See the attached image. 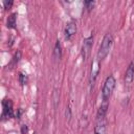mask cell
Segmentation results:
<instances>
[{"instance_id": "cell-7", "label": "cell", "mask_w": 134, "mask_h": 134, "mask_svg": "<svg viewBox=\"0 0 134 134\" xmlns=\"http://www.w3.org/2000/svg\"><path fill=\"white\" fill-rule=\"evenodd\" d=\"M134 80V63L131 62L125 73V83L130 85Z\"/></svg>"}, {"instance_id": "cell-10", "label": "cell", "mask_w": 134, "mask_h": 134, "mask_svg": "<svg viewBox=\"0 0 134 134\" xmlns=\"http://www.w3.org/2000/svg\"><path fill=\"white\" fill-rule=\"evenodd\" d=\"M16 20H17V14L13 13L8 16L7 21H6V26L7 28H15L16 26Z\"/></svg>"}, {"instance_id": "cell-6", "label": "cell", "mask_w": 134, "mask_h": 134, "mask_svg": "<svg viewBox=\"0 0 134 134\" xmlns=\"http://www.w3.org/2000/svg\"><path fill=\"white\" fill-rule=\"evenodd\" d=\"M75 31H76V23H75L73 20H71V21H69V22L66 24V26H65V30H64L65 39H66V40L71 39V37L75 34Z\"/></svg>"}, {"instance_id": "cell-13", "label": "cell", "mask_w": 134, "mask_h": 134, "mask_svg": "<svg viewBox=\"0 0 134 134\" xmlns=\"http://www.w3.org/2000/svg\"><path fill=\"white\" fill-rule=\"evenodd\" d=\"M19 82H20V84L22 86L26 85L27 84V75L25 73H23V72H20L19 73Z\"/></svg>"}, {"instance_id": "cell-8", "label": "cell", "mask_w": 134, "mask_h": 134, "mask_svg": "<svg viewBox=\"0 0 134 134\" xmlns=\"http://www.w3.org/2000/svg\"><path fill=\"white\" fill-rule=\"evenodd\" d=\"M105 131H106V119L105 118L96 119V125L94 127L93 134H105Z\"/></svg>"}, {"instance_id": "cell-16", "label": "cell", "mask_w": 134, "mask_h": 134, "mask_svg": "<svg viewBox=\"0 0 134 134\" xmlns=\"http://www.w3.org/2000/svg\"><path fill=\"white\" fill-rule=\"evenodd\" d=\"M66 117H68V119H70V117H71V111H70V108L69 107L66 110Z\"/></svg>"}, {"instance_id": "cell-12", "label": "cell", "mask_w": 134, "mask_h": 134, "mask_svg": "<svg viewBox=\"0 0 134 134\" xmlns=\"http://www.w3.org/2000/svg\"><path fill=\"white\" fill-rule=\"evenodd\" d=\"M20 59H21V51L20 50H17V52L15 53V55L13 57V60L10 61V63H9V68H13L14 66H16V64L20 61Z\"/></svg>"}, {"instance_id": "cell-2", "label": "cell", "mask_w": 134, "mask_h": 134, "mask_svg": "<svg viewBox=\"0 0 134 134\" xmlns=\"http://www.w3.org/2000/svg\"><path fill=\"white\" fill-rule=\"evenodd\" d=\"M115 84H116V81H115V77L113 75H109L105 83H104V86H103V89H102V100L103 102H108L114 88H115Z\"/></svg>"}, {"instance_id": "cell-14", "label": "cell", "mask_w": 134, "mask_h": 134, "mask_svg": "<svg viewBox=\"0 0 134 134\" xmlns=\"http://www.w3.org/2000/svg\"><path fill=\"white\" fill-rule=\"evenodd\" d=\"M84 4L86 5V8H87L88 10H91V9L94 7L95 2H94V1H85V2H84Z\"/></svg>"}, {"instance_id": "cell-3", "label": "cell", "mask_w": 134, "mask_h": 134, "mask_svg": "<svg viewBox=\"0 0 134 134\" xmlns=\"http://www.w3.org/2000/svg\"><path fill=\"white\" fill-rule=\"evenodd\" d=\"M92 44H93V36H90L84 40L82 45V57L84 60H86L89 57L90 50L92 48Z\"/></svg>"}, {"instance_id": "cell-4", "label": "cell", "mask_w": 134, "mask_h": 134, "mask_svg": "<svg viewBox=\"0 0 134 134\" xmlns=\"http://www.w3.org/2000/svg\"><path fill=\"white\" fill-rule=\"evenodd\" d=\"M2 117L3 118H10L14 116V110H13V103L9 99H5L2 102Z\"/></svg>"}, {"instance_id": "cell-5", "label": "cell", "mask_w": 134, "mask_h": 134, "mask_svg": "<svg viewBox=\"0 0 134 134\" xmlns=\"http://www.w3.org/2000/svg\"><path fill=\"white\" fill-rule=\"evenodd\" d=\"M99 67H100V64L96 58L93 60V62L91 64V71H90V85L91 86H93V84L97 77V74L99 72Z\"/></svg>"}, {"instance_id": "cell-9", "label": "cell", "mask_w": 134, "mask_h": 134, "mask_svg": "<svg viewBox=\"0 0 134 134\" xmlns=\"http://www.w3.org/2000/svg\"><path fill=\"white\" fill-rule=\"evenodd\" d=\"M108 107H109L108 102H102V104H100V106H99V108H98L97 114H96V119L105 118L106 113H107V110H108Z\"/></svg>"}, {"instance_id": "cell-1", "label": "cell", "mask_w": 134, "mask_h": 134, "mask_svg": "<svg viewBox=\"0 0 134 134\" xmlns=\"http://www.w3.org/2000/svg\"><path fill=\"white\" fill-rule=\"evenodd\" d=\"M112 44H113V37L111 34H106L102 40V43L99 45V48H98V51H97V60L98 61H102L104 60L108 53L110 52V49L112 47Z\"/></svg>"}, {"instance_id": "cell-17", "label": "cell", "mask_w": 134, "mask_h": 134, "mask_svg": "<svg viewBox=\"0 0 134 134\" xmlns=\"http://www.w3.org/2000/svg\"><path fill=\"white\" fill-rule=\"evenodd\" d=\"M24 132H27V127L25 125L22 127V133H24Z\"/></svg>"}, {"instance_id": "cell-11", "label": "cell", "mask_w": 134, "mask_h": 134, "mask_svg": "<svg viewBox=\"0 0 134 134\" xmlns=\"http://www.w3.org/2000/svg\"><path fill=\"white\" fill-rule=\"evenodd\" d=\"M53 54H54V58H55L57 60H60L61 57H62V47H61V43H60L59 40L55 42L54 50H53Z\"/></svg>"}, {"instance_id": "cell-15", "label": "cell", "mask_w": 134, "mask_h": 134, "mask_svg": "<svg viewBox=\"0 0 134 134\" xmlns=\"http://www.w3.org/2000/svg\"><path fill=\"white\" fill-rule=\"evenodd\" d=\"M3 5H4V8L5 9H9L13 5V1L9 0V1H3Z\"/></svg>"}]
</instances>
